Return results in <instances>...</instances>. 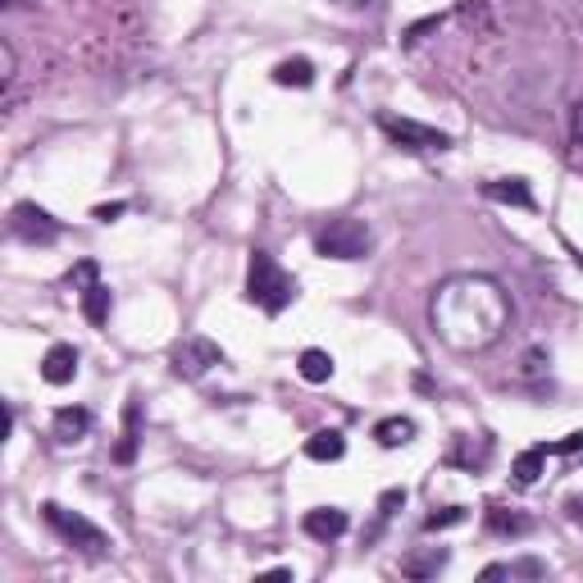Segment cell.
<instances>
[{"label": "cell", "instance_id": "cell-1", "mask_svg": "<svg viewBox=\"0 0 583 583\" xmlns=\"http://www.w3.org/2000/svg\"><path fill=\"white\" fill-rule=\"evenodd\" d=\"M429 324L451 352H488L511 328V296L488 274H456L433 287Z\"/></svg>", "mask_w": 583, "mask_h": 583}, {"label": "cell", "instance_id": "cell-2", "mask_svg": "<svg viewBox=\"0 0 583 583\" xmlns=\"http://www.w3.org/2000/svg\"><path fill=\"white\" fill-rule=\"evenodd\" d=\"M296 296V283L283 274V264L269 255V251H255L251 264H247V301L260 305L264 315H283Z\"/></svg>", "mask_w": 583, "mask_h": 583}, {"label": "cell", "instance_id": "cell-3", "mask_svg": "<svg viewBox=\"0 0 583 583\" xmlns=\"http://www.w3.org/2000/svg\"><path fill=\"white\" fill-rule=\"evenodd\" d=\"M315 251L324 260H365L374 251V232L365 219H333L328 228H320V238H315Z\"/></svg>", "mask_w": 583, "mask_h": 583}, {"label": "cell", "instance_id": "cell-4", "mask_svg": "<svg viewBox=\"0 0 583 583\" xmlns=\"http://www.w3.org/2000/svg\"><path fill=\"white\" fill-rule=\"evenodd\" d=\"M169 365H174L178 378H201V374H210L215 365H223V352H219L210 337H197V333H191V337L174 342Z\"/></svg>", "mask_w": 583, "mask_h": 583}, {"label": "cell", "instance_id": "cell-5", "mask_svg": "<svg viewBox=\"0 0 583 583\" xmlns=\"http://www.w3.org/2000/svg\"><path fill=\"white\" fill-rule=\"evenodd\" d=\"M378 128L393 137L401 150H447L451 137L429 128V124H415V119H401V114H378Z\"/></svg>", "mask_w": 583, "mask_h": 583}, {"label": "cell", "instance_id": "cell-6", "mask_svg": "<svg viewBox=\"0 0 583 583\" xmlns=\"http://www.w3.org/2000/svg\"><path fill=\"white\" fill-rule=\"evenodd\" d=\"M42 515H46V524H51V529H60V533L73 542V547H83L87 556H101V552H105V533H101L92 520H83V515H73V511L55 506V501H46Z\"/></svg>", "mask_w": 583, "mask_h": 583}, {"label": "cell", "instance_id": "cell-7", "mask_svg": "<svg viewBox=\"0 0 583 583\" xmlns=\"http://www.w3.org/2000/svg\"><path fill=\"white\" fill-rule=\"evenodd\" d=\"M10 232L19 242H32V247H46V242H55L60 238V223L42 210V206H32V201H19L14 210H10Z\"/></svg>", "mask_w": 583, "mask_h": 583}, {"label": "cell", "instance_id": "cell-8", "mask_svg": "<svg viewBox=\"0 0 583 583\" xmlns=\"http://www.w3.org/2000/svg\"><path fill=\"white\" fill-rule=\"evenodd\" d=\"M42 378H46L51 387H64V383L77 378V352H73L69 342H55L51 352L42 356Z\"/></svg>", "mask_w": 583, "mask_h": 583}, {"label": "cell", "instance_id": "cell-9", "mask_svg": "<svg viewBox=\"0 0 583 583\" xmlns=\"http://www.w3.org/2000/svg\"><path fill=\"white\" fill-rule=\"evenodd\" d=\"M346 511H337V506H320V511H305V520H301V529L315 538V542H333V538H342L346 533Z\"/></svg>", "mask_w": 583, "mask_h": 583}, {"label": "cell", "instance_id": "cell-10", "mask_svg": "<svg viewBox=\"0 0 583 583\" xmlns=\"http://www.w3.org/2000/svg\"><path fill=\"white\" fill-rule=\"evenodd\" d=\"M483 197H488V201H501V206L533 210V191H529L524 178H492V182H483Z\"/></svg>", "mask_w": 583, "mask_h": 583}, {"label": "cell", "instance_id": "cell-11", "mask_svg": "<svg viewBox=\"0 0 583 583\" xmlns=\"http://www.w3.org/2000/svg\"><path fill=\"white\" fill-rule=\"evenodd\" d=\"M447 561H451L447 547H419V552H406V556H401V574H406V579H433Z\"/></svg>", "mask_w": 583, "mask_h": 583}, {"label": "cell", "instance_id": "cell-12", "mask_svg": "<svg viewBox=\"0 0 583 583\" xmlns=\"http://www.w3.org/2000/svg\"><path fill=\"white\" fill-rule=\"evenodd\" d=\"M87 429H92V415H87L83 406H60V410H55V438H60L64 447H69V442H83Z\"/></svg>", "mask_w": 583, "mask_h": 583}, {"label": "cell", "instance_id": "cell-13", "mask_svg": "<svg viewBox=\"0 0 583 583\" xmlns=\"http://www.w3.org/2000/svg\"><path fill=\"white\" fill-rule=\"evenodd\" d=\"M374 438H378V447H406V442L415 438V419H406V415H387V419L374 424Z\"/></svg>", "mask_w": 583, "mask_h": 583}, {"label": "cell", "instance_id": "cell-14", "mask_svg": "<svg viewBox=\"0 0 583 583\" xmlns=\"http://www.w3.org/2000/svg\"><path fill=\"white\" fill-rule=\"evenodd\" d=\"M305 456L310 460H342L346 456V438L337 429H320V433L305 438Z\"/></svg>", "mask_w": 583, "mask_h": 583}, {"label": "cell", "instance_id": "cell-15", "mask_svg": "<svg viewBox=\"0 0 583 583\" xmlns=\"http://www.w3.org/2000/svg\"><path fill=\"white\" fill-rule=\"evenodd\" d=\"M109 305H114V296H109V287H105V283L83 287V315H87V324H92V328L109 324Z\"/></svg>", "mask_w": 583, "mask_h": 583}, {"label": "cell", "instance_id": "cell-16", "mask_svg": "<svg viewBox=\"0 0 583 583\" xmlns=\"http://www.w3.org/2000/svg\"><path fill=\"white\" fill-rule=\"evenodd\" d=\"M274 83L279 87H315V64L310 60H283L279 69H274Z\"/></svg>", "mask_w": 583, "mask_h": 583}, {"label": "cell", "instance_id": "cell-17", "mask_svg": "<svg viewBox=\"0 0 583 583\" xmlns=\"http://www.w3.org/2000/svg\"><path fill=\"white\" fill-rule=\"evenodd\" d=\"M296 369H301L305 383H328V378H333V356L320 352V346H310V352H301Z\"/></svg>", "mask_w": 583, "mask_h": 583}, {"label": "cell", "instance_id": "cell-18", "mask_svg": "<svg viewBox=\"0 0 583 583\" xmlns=\"http://www.w3.org/2000/svg\"><path fill=\"white\" fill-rule=\"evenodd\" d=\"M542 460H547V451L542 447H529V451H520L515 456V465H511V474H515V483H538V474H542Z\"/></svg>", "mask_w": 583, "mask_h": 583}, {"label": "cell", "instance_id": "cell-19", "mask_svg": "<svg viewBox=\"0 0 583 583\" xmlns=\"http://www.w3.org/2000/svg\"><path fill=\"white\" fill-rule=\"evenodd\" d=\"M133 456H137V401H128V410H124V438H119V447H114V460H119V465H133Z\"/></svg>", "mask_w": 583, "mask_h": 583}, {"label": "cell", "instance_id": "cell-20", "mask_svg": "<svg viewBox=\"0 0 583 583\" xmlns=\"http://www.w3.org/2000/svg\"><path fill=\"white\" fill-rule=\"evenodd\" d=\"M488 524H492L497 533H529V520H524V515H506V511H497V506H492Z\"/></svg>", "mask_w": 583, "mask_h": 583}, {"label": "cell", "instance_id": "cell-21", "mask_svg": "<svg viewBox=\"0 0 583 583\" xmlns=\"http://www.w3.org/2000/svg\"><path fill=\"white\" fill-rule=\"evenodd\" d=\"M451 524H465V506H447V511H433L429 520H424V529H429V533L451 529Z\"/></svg>", "mask_w": 583, "mask_h": 583}, {"label": "cell", "instance_id": "cell-22", "mask_svg": "<svg viewBox=\"0 0 583 583\" xmlns=\"http://www.w3.org/2000/svg\"><path fill=\"white\" fill-rule=\"evenodd\" d=\"M438 28H442V14H429V19H419V23H410V28L401 32V42H406V46H415V42H419V36H424V32H438Z\"/></svg>", "mask_w": 583, "mask_h": 583}, {"label": "cell", "instance_id": "cell-23", "mask_svg": "<svg viewBox=\"0 0 583 583\" xmlns=\"http://www.w3.org/2000/svg\"><path fill=\"white\" fill-rule=\"evenodd\" d=\"M542 451H547V456H574V451H583V429L565 433L561 442H542Z\"/></svg>", "mask_w": 583, "mask_h": 583}, {"label": "cell", "instance_id": "cell-24", "mask_svg": "<svg viewBox=\"0 0 583 583\" xmlns=\"http://www.w3.org/2000/svg\"><path fill=\"white\" fill-rule=\"evenodd\" d=\"M401 506H406V488H387V492L378 497V515H383V520H387V515H397Z\"/></svg>", "mask_w": 583, "mask_h": 583}, {"label": "cell", "instance_id": "cell-25", "mask_svg": "<svg viewBox=\"0 0 583 583\" xmlns=\"http://www.w3.org/2000/svg\"><path fill=\"white\" fill-rule=\"evenodd\" d=\"M69 283H83V287H92V283H96V264H92V260L73 264V269H69Z\"/></svg>", "mask_w": 583, "mask_h": 583}, {"label": "cell", "instance_id": "cell-26", "mask_svg": "<svg viewBox=\"0 0 583 583\" xmlns=\"http://www.w3.org/2000/svg\"><path fill=\"white\" fill-rule=\"evenodd\" d=\"M119 215H124V201H109V206H96V210H92V219H101V223H114Z\"/></svg>", "mask_w": 583, "mask_h": 583}, {"label": "cell", "instance_id": "cell-27", "mask_svg": "<svg viewBox=\"0 0 583 583\" xmlns=\"http://www.w3.org/2000/svg\"><path fill=\"white\" fill-rule=\"evenodd\" d=\"M0 77H5V83L14 77V46H10V42L0 46Z\"/></svg>", "mask_w": 583, "mask_h": 583}, {"label": "cell", "instance_id": "cell-28", "mask_svg": "<svg viewBox=\"0 0 583 583\" xmlns=\"http://www.w3.org/2000/svg\"><path fill=\"white\" fill-rule=\"evenodd\" d=\"M570 133H574V142L583 146V101L574 105V119H570Z\"/></svg>", "mask_w": 583, "mask_h": 583}, {"label": "cell", "instance_id": "cell-29", "mask_svg": "<svg viewBox=\"0 0 583 583\" xmlns=\"http://www.w3.org/2000/svg\"><path fill=\"white\" fill-rule=\"evenodd\" d=\"M260 579H274V583H283V579H292V570H264Z\"/></svg>", "mask_w": 583, "mask_h": 583}, {"label": "cell", "instance_id": "cell-30", "mask_svg": "<svg viewBox=\"0 0 583 583\" xmlns=\"http://www.w3.org/2000/svg\"><path fill=\"white\" fill-rule=\"evenodd\" d=\"M337 5H346V10H365V5H374V0H337Z\"/></svg>", "mask_w": 583, "mask_h": 583}]
</instances>
